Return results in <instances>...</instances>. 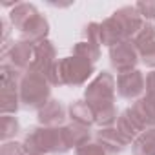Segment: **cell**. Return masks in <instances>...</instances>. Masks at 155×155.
<instances>
[{"mask_svg":"<svg viewBox=\"0 0 155 155\" xmlns=\"http://www.w3.org/2000/svg\"><path fill=\"white\" fill-rule=\"evenodd\" d=\"M28 155H64L71 148L68 146L64 126L48 128V126H33L26 131L22 140Z\"/></svg>","mask_w":155,"mask_h":155,"instance_id":"1","label":"cell"},{"mask_svg":"<svg viewBox=\"0 0 155 155\" xmlns=\"http://www.w3.org/2000/svg\"><path fill=\"white\" fill-rule=\"evenodd\" d=\"M51 84L46 79V75L35 73V71H26L22 75L18 95L22 108L26 110H40L51 101Z\"/></svg>","mask_w":155,"mask_h":155,"instance_id":"2","label":"cell"},{"mask_svg":"<svg viewBox=\"0 0 155 155\" xmlns=\"http://www.w3.org/2000/svg\"><path fill=\"white\" fill-rule=\"evenodd\" d=\"M58 62H60V73H62L64 86H71V88L84 86L90 81V77L95 73V64L81 57H75V55L62 57L58 58Z\"/></svg>","mask_w":155,"mask_h":155,"instance_id":"3","label":"cell"},{"mask_svg":"<svg viewBox=\"0 0 155 155\" xmlns=\"http://www.w3.org/2000/svg\"><path fill=\"white\" fill-rule=\"evenodd\" d=\"M115 95H117V79L110 71L97 73V77L91 79V82H88L84 90V101L90 106L115 102Z\"/></svg>","mask_w":155,"mask_h":155,"instance_id":"4","label":"cell"},{"mask_svg":"<svg viewBox=\"0 0 155 155\" xmlns=\"http://www.w3.org/2000/svg\"><path fill=\"white\" fill-rule=\"evenodd\" d=\"M117 95L131 102L146 95V75L140 69L119 73L117 75Z\"/></svg>","mask_w":155,"mask_h":155,"instance_id":"5","label":"cell"},{"mask_svg":"<svg viewBox=\"0 0 155 155\" xmlns=\"http://www.w3.org/2000/svg\"><path fill=\"white\" fill-rule=\"evenodd\" d=\"M33 49H35V44L28 40H22V38L13 40L9 46H2V62L11 64L18 71L26 73L33 60Z\"/></svg>","mask_w":155,"mask_h":155,"instance_id":"6","label":"cell"},{"mask_svg":"<svg viewBox=\"0 0 155 155\" xmlns=\"http://www.w3.org/2000/svg\"><path fill=\"white\" fill-rule=\"evenodd\" d=\"M140 62L137 48L131 44V40L120 42L113 48H110V64L117 73H126L137 69V64Z\"/></svg>","mask_w":155,"mask_h":155,"instance_id":"7","label":"cell"},{"mask_svg":"<svg viewBox=\"0 0 155 155\" xmlns=\"http://www.w3.org/2000/svg\"><path fill=\"white\" fill-rule=\"evenodd\" d=\"M57 48L55 44L48 38V40H42L38 44H35V49H33V60H31V66L28 71H35V73H42L46 75L48 69L57 62Z\"/></svg>","mask_w":155,"mask_h":155,"instance_id":"8","label":"cell"},{"mask_svg":"<svg viewBox=\"0 0 155 155\" xmlns=\"http://www.w3.org/2000/svg\"><path fill=\"white\" fill-rule=\"evenodd\" d=\"M37 119H38L40 126L60 128V126H64V120L68 119V108L58 99H51L44 108H40L37 111Z\"/></svg>","mask_w":155,"mask_h":155,"instance_id":"9","label":"cell"},{"mask_svg":"<svg viewBox=\"0 0 155 155\" xmlns=\"http://www.w3.org/2000/svg\"><path fill=\"white\" fill-rule=\"evenodd\" d=\"M111 17L120 24V28H122V31H124V35H126L128 40H131L137 35V31L142 28V24H144V20L139 15V11H137L135 6H122L117 11H113Z\"/></svg>","mask_w":155,"mask_h":155,"instance_id":"10","label":"cell"},{"mask_svg":"<svg viewBox=\"0 0 155 155\" xmlns=\"http://www.w3.org/2000/svg\"><path fill=\"white\" fill-rule=\"evenodd\" d=\"M131 113L137 119V122L142 126V130L148 128H155V99L142 95L140 99H137L131 104Z\"/></svg>","mask_w":155,"mask_h":155,"instance_id":"11","label":"cell"},{"mask_svg":"<svg viewBox=\"0 0 155 155\" xmlns=\"http://www.w3.org/2000/svg\"><path fill=\"white\" fill-rule=\"evenodd\" d=\"M95 140H97L99 144H102V146L110 151V155L122 153V151L126 150V146L130 144V142L119 133V130H117L115 126H111V128H99V130L95 131Z\"/></svg>","mask_w":155,"mask_h":155,"instance_id":"12","label":"cell"},{"mask_svg":"<svg viewBox=\"0 0 155 155\" xmlns=\"http://www.w3.org/2000/svg\"><path fill=\"white\" fill-rule=\"evenodd\" d=\"M49 35V22L44 15H37L35 18H31L22 29H20V38L28 40L31 44H38L42 40H48Z\"/></svg>","mask_w":155,"mask_h":155,"instance_id":"13","label":"cell"},{"mask_svg":"<svg viewBox=\"0 0 155 155\" xmlns=\"http://www.w3.org/2000/svg\"><path fill=\"white\" fill-rule=\"evenodd\" d=\"M126 35L120 28V24L113 18V17H108L101 22V46H106L108 49L120 44V42H126Z\"/></svg>","mask_w":155,"mask_h":155,"instance_id":"14","label":"cell"},{"mask_svg":"<svg viewBox=\"0 0 155 155\" xmlns=\"http://www.w3.org/2000/svg\"><path fill=\"white\" fill-rule=\"evenodd\" d=\"M68 117L71 122L75 124H81V126H86V128H91L95 124V113H93V108L82 99V101H75L68 106Z\"/></svg>","mask_w":155,"mask_h":155,"instance_id":"15","label":"cell"},{"mask_svg":"<svg viewBox=\"0 0 155 155\" xmlns=\"http://www.w3.org/2000/svg\"><path fill=\"white\" fill-rule=\"evenodd\" d=\"M115 128L119 130V133L131 144L144 130H142V126L137 122V119L133 117V113H131V110L130 108H126L120 115H119V119H117V124H115Z\"/></svg>","mask_w":155,"mask_h":155,"instance_id":"16","label":"cell"},{"mask_svg":"<svg viewBox=\"0 0 155 155\" xmlns=\"http://www.w3.org/2000/svg\"><path fill=\"white\" fill-rule=\"evenodd\" d=\"M64 135H66V140H68V146L73 150L81 148L88 142H91V128H86V126H81V124H75V122H69V124H64Z\"/></svg>","mask_w":155,"mask_h":155,"instance_id":"17","label":"cell"},{"mask_svg":"<svg viewBox=\"0 0 155 155\" xmlns=\"http://www.w3.org/2000/svg\"><path fill=\"white\" fill-rule=\"evenodd\" d=\"M40 11L33 6V4H28V2H18L11 11H9V22L15 29H22L31 18H35Z\"/></svg>","mask_w":155,"mask_h":155,"instance_id":"18","label":"cell"},{"mask_svg":"<svg viewBox=\"0 0 155 155\" xmlns=\"http://www.w3.org/2000/svg\"><path fill=\"white\" fill-rule=\"evenodd\" d=\"M91 108H93V113H95V124L99 128H111V126L117 124V119H119L120 113L117 111L115 102L95 104Z\"/></svg>","mask_w":155,"mask_h":155,"instance_id":"19","label":"cell"},{"mask_svg":"<svg viewBox=\"0 0 155 155\" xmlns=\"http://www.w3.org/2000/svg\"><path fill=\"white\" fill-rule=\"evenodd\" d=\"M133 155H155V128L144 130L133 142H131Z\"/></svg>","mask_w":155,"mask_h":155,"instance_id":"20","label":"cell"},{"mask_svg":"<svg viewBox=\"0 0 155 155\" xmlns=\"http://www.w3.org/2000/svg\"><path fill=\"white\" fill-rule=\"evenodd\" d=\"M22 75L24 73L13 68L11 64L2 62V66H0V90H18Z\"/></svg>","mask_w":155,"mask_h":155,"instance_id":"21","label":"cell"},{"mask_svg":"<svg viewBox=\"0 0 155 155\" xmlns=\"http://www.w3.org/2000/svg\"><path fill=\"white\" fill-rule=\"evenodd\" d=\"M20 106L22 102L18 90H0V113L2 115H15Z\"/></svg>","mask_w":155,"mask_h":155,"instance_id":"22","label":"cell"},{"mask_svg":"<svg viewBox=\"0 0 155 155\" xmlns=\"http://www.w3.org/2000/svg\"><path fill=\"white\" fill-rule=\"evenodd\" d=\"M71 55L75 57H81L91 64H95L99 58H101V46L99 44H91V42H86V40H81L77 42L71 49Z\"/></svg>","mask_w":155,"mask_h":155,"instance_id":"23","label":"cell"},{"mask_svg":"<svg viewBox=\"0 0 155 155\" xmlns=\"http://www.w3.org/2000/svg\"><path fill=\"white\" fill-rule=\"evenodd\" d=\"M20 131V122L15 115H2V122H0V139L2 142L15 140V137Z\"/></svg>","mask_w":155,"mask_h":155,"instance_id":"24","label":"cell"},{"mask_svg":"<svg viewBox=\"0 0 155 155\" xmlns=\"http://www.w3.org/2000/svg\"><path fill=\"white\" fill-rule=\"evenodd\" d=\"M153 42H155V24L153 22H144L142 28L137 31V35L131 38V44L137 48V51L153 44Z\"/></svg>","mask_w":155,"mask_h":155,"instance_id":"25","label":"cell"},{"mask_svg":"<svg viewBox=\"0 0 155 155\" xmlns=\"http://www.w3.org/2000/svg\"><path fill=\"white\" fill-rule=\"evenodd\" d=\"M82 40L101 46V22H90L82 28Z\"/></svg>","mask_w":155,"mask_h":155,"instance_id":"26","label":"cell"},{"mask_svg":"<svg viewBox=\"0 0 155 155\" xmlns=\"http://www.w3.org/2000/svg\"><path fill=\"white\" fill-rule=\"evenodd\" d=\"M75 155H110V151L102 144H99L97 140H91V142H88L81 148H77Z\"/></svg>","mask_w":155,"mask_h":155,"instance_id":"27","label":"cell"},{"mask_svg":"<svg viewBox=\"0 0 155 155\" xmlns=\"http://www.w3.org/2000/svg\"><path fill=\"white\" fill-rule=\"evenodd\" d=\"M139 15L142 17L144 22H153L155 20V0H146V2H137L135 4Z\"/></svg>","mask_w":155,"mask_h":155,"instance_id":"28","label":"cell"},{"mask_svg":"<svg viewBox=\"0 0 155 155\" xmlns=\"http://www.w3.org/2000/svg\"><path fill=\"white\" fill-rule=\"evenodd\" d=\"M0 155H28V151H26L22 142L9 140V142H2V146H0Z\"/></svg>","mask_w":155,"mask_h":155,"instance_id":"29","label":"cell"},{"mask_svg":"<svg viewBox=\"0 0 155 155\" xmlns=\"http://www.w3.org/2000/svg\"><path fill=\"white\" fill-rule=\"evenodd\" d=\"M139 57H140V62L151 69H155V42L139 49Z\"/></svg>","mask_w":155,"mask_h":155,"instance_id":"30","label":"cell"},{"mask_svg":"<svg viewBox=\"0 0 155 155\" xmlns=\"http://www.w3.org/2000/svg\"><path fill=\"white\" fill-rule=\"evenodd\" d=\"M146 95L155 99V69L146 73Z\"/></svg>","mask_w":155,"mask_h":155,"instance_id":"31","label":"cell"}]
</instances>
